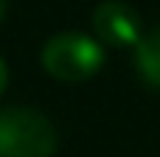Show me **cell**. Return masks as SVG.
Instances as JSON below:
<instances>
[{"label":"cell","instance_id":"cell-3","mask_svg":"<svg viewBox=\"0 0 160 157\" xmlns=\"http://www.w3.org/2000/svg\"><path fill=\"white\" fill-rule=\"evenodd\" d=\"M93 31L101 45L110 48H138L143 39L138 11L124 0H104L93 11Z\"/></svg>","mask_w":160,"mask_h":157},{"label":"cell","instance_id":"cell-1","mask_svg":"<svg viewBox=\"0 0 160 157\" xmlns=\"http://www.w3.org/2000/svg\"><path fill=\"white\" fill-rule=\"evenodd\" d=\"M56 126L34 107L0 110V157H53Z\"/></svg>","mask_w":160,"mask_h":157},{"label":"cell","instance_id":"cell-5","mask_svg":"<svg viewBox=\"0 0 160 157\" xmlns=\"http://www.w3.org/2000/svg\"><path fill=\"white\" fill-rule=\"evenodd\" d=\"M6 87H8V67H6V62L0 56V96L6 93Z\"/></svg>","mask_w":160,"mask_h":157},{"label":"cell","instance_id":"cell-2","mask_svg":"<svg viewBox=\"0 0 160 157\" xmlns=\"http://www.w3.org/2000/svg\"><path fill=\"white\" fill-rule=\"evenodd\" d=\"M39 62L59 81H87L104 67V45L87 34L65 31L45 42Z\"/></svg>","mask_w":160,"mask_h":157},{"label":"cell","instance_id":"cell-6","mask_svg":"<svg viewBox=\"0 0 160 157\" xmlns=\"http://www.w3.org/2000/svg\"><path fill=\"white\" fill-rule=\"evenodd\" d=\"M6 6H8V0H0V20H3V14H6Z\"/></svg>","mask_w":160,"mask_h":157},{"label":"cell","instance_id":"cell-4","mask_svg":"<svg viewBox=\"0 0 160 157\" xmlns=\"http://www.w3.org/2000/svg\"><path fill=\"white\" fill-rule=\"evenodd\" d=\"M135 65H138L141 79L149 87H158L160 90V25L155 31H149L138 42V48H135Z\"/></svg>","mask_w":160,"mask_h":157}]
</instances>
